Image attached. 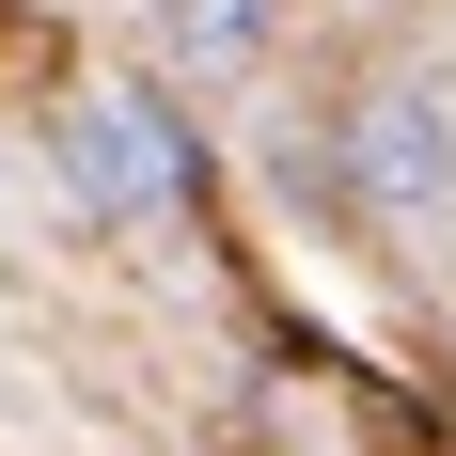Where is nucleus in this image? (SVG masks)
<instances>
[{
    "label": "nucleus",
    "instance_id": "f257e3e1",
    "mask_svg": "<svg viewBox=\"0 0 456 456\" xmlns=\"http://www.w3.org/2000/svg\"><path fill=\"white\" fill-rule=\"evenodd\" d=\"M63 174H79L94 221H142V205H189V126L158 110V94L94 79L79 110H63Z\"/></svg>",
    "mask_w": 456,
    "mask_h": 456
},
{
    "label": "nucleus",
    "instance_id": "f03ea898",
    "mask_svg": "<svg viewBox=\"0 0 456 456\" xmlns=\"http://www.w3.org/2000/svg\"><path fill=\"white\" fill-rule=\"evenodd\" d=\"M346 189H362V221L410 236L425 205L456 189V94L441 79H378L362 110H346Z\"/></svg>",
    "mask_w": 456,
    "mask_h": 456
},
{
    "label": "nucleus",
    "instance_id": "7ed1b4c3",
    "mask_svg": "<svg viewBox=\"0 0 456 456\" xmlns=\"http://www.w3.org/2000/svg\"><path fill=\"white\" fill-rule=\"evenodd\" d=\"M174 16V63H236V47H268V0H158Z\"/></svg>",
    "mask_w": 456,
    "mask_h": 456
}]
</instances>
